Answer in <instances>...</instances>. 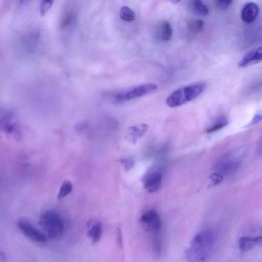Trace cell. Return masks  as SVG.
<instances>
[{
  "label": "cell",
  "instance_id": "9c48e42d",
  "mask_svg": "<svg viewBox=\"0 0 262 262\" xmlns=\"http://www.w3.org/2000/svg\"><path fill=\"white\" fill-rule=\"evenodd\" d=\"M259 13V6L254 3H249L245 5L241 12V18L246 24L255 22Z\"/></svg>",
  "mask_w": 262,
  "mask_h": 262
},
{
  "label": "cell",
  "instance_id": "8992f818",
  "mask_svg": "<svg viewBox=\"0 0 262 262\" xmlns=\"http://www.w3.org/2000/svg\"><path fill=\"white\" fill-rule=\"evenodd\" d=\"M142 227L153 233H159L161 227V221L159 214L155 210L149 211L141 218Z\"/></svg>",
  "mask_w": 262,
  "mask_h": 262
},
{
  "label": "cell",
  "instance_id": "d4e9b609",
  "mask_svg": "<svg viewBox=\"0 0 262 262\" xmlns=\"http://www.w3.org/2000/svg\"><path fill=\"white\" fill-rule=\"evenodd\" d=\"M170 1L174 4H177L178 3L180 2L181 0H170Z\"/></svg>",
  "mask_w": 262,
  "mask_h": 262
},
{
  "label": "cell",
  "instance_id": "52a82bcc",
  "mask_svg": "<svg viewBox=\"0 0 262 262\" xmlns=\"http://www.w3.org/2000/svg\"><path fill=\"white\" fill-rule=\"evenodd\" d=\"M262 61V45L248 52L239 62V67L247 68Z\"/></svg>",
  "mask_w": 262,
  "mask_h": 262
},
{
  "label": "cell",
  "instance_id": "484cf974",
  "mask_svg": "<svg viewBox=\"0 0 262 262\" xmlns=\"http://www.w3.org/2000/svg\"><path fill=\"white\" fill-rule=\"evenodd\" d=\"M24 1V0H20V3H23Z\"/></svg>",
  "mask_w": 262,
  "mask_h": 262
},
{
  "label": "cell",
  "instance_id": "cb8c5ba5",
  "mask_svg": "<svg viewBox=\"0 0 262 262\" xmlns=\"http://www.w3.org/2000/svg\"><path fill=\"white\" fill-rule=\"evenodd\" d=\"M255 240L257 246H262V236L255 237Z\"/></svg>",
  "mask_w": 262,
  "mask_h": 262
},
{
  "label": "cell",
  "instance_id": "30bf717a",
  "mask_svg": "<svg viewBox=\"0 0 262 262\" xmlns=\"http://www.w3.org/2000/svg\"><path fill=\"white\" fill-rule=\"evenodd\" d=\"M162 177L159 172L151 174L145 181V188L149 193H154L159 190L161 185Z\"/></svg>",
  "mask_w": 262,
  "mask_h": 262
},
{
  "label": "cell",
  "instance_id": "603a6c76",
  "mask_svg": "<svg viewBox=\"0 0 262 262\" xmlns=\"http://www.w3.org/2000/svg\"><path fill=\"white\" fill-rule=\"evenodd\" d=\"M117 239L119 245L120 246L122 245L121 233L120 229L117 230Z\"/></svg>",
  "mask_w": 262,
  "mask_h": 262
},
{
  "label": "cell",
  "instance_id": "4fadbf2b",
  "mask_svg": "<svg viewBox=\"0 0 262 262\" xmlns=\"http://www.w3.org/2000/svg\"><path fill=\"white\" fill-rule=\"evenodd\" d=\"M255 238L244 236L239 240V247L241 251L246 252L256 246Z\"/></svg>",
  "mask_w": 262,
  "mask_h": 262
},
{
  "label": "cell",
  "instance_id": "6da1fadb",
  "mask_svg": "<svg viewBox=\"0 0 262 262\" xmlns=\"http://www.w3.org/2000/svg\"><path fill=\"white\" fill-rule=\"evenodd\" d=\"M213 233L205 230L199 233L192 240L186 252L187 258L191 261H202L206 259L214 245Z\"/></svg>",
  "mask_w": 262,
  "mask_h": 262
},
{
  "label": "cell",
  "instance_id": "3957f363",
  "mask_svg": "<svg viewBox=\"0 0 262 262\" xmlns=\"http://www.w3.org/2000/svg\"><path fill=\"white\" fill-rule=\"evenodd\" d=\"M39 224L44 230L47 238L52 240L59 239L64 232L63 220L53 211H47L41 214Z\"/></svg>",
  "mask_w": 262,
  "mask_h": 262
},
{
  "label": "cell",
  "instance_id": "2e32d148",
  "mask_svg": "<svg viewBox=\"0 0 262 262\" xmlns=\"http://www.w3.org/2000/svg\"><path fill=\"white\" fill-rule=\"evenodd\" d=\"M172 28L169 22H164L161 28L160 36L163 41H169L172 36Z\"/></svg>",
  "mask_w": 262,
  "mask_h": 262
},
{
  "label": "cell",
  "instance_id": "ba28073f",
  "mask_svg": "<svg viewBox=\"0 0 262 262\" xmlns=\"http://www.w3.org/2000/svg\"><path fill=\"white\" fill-rule=\"evenodd\" d=\"M87 235L93 244H96L101 239L103 232L101 223L97 220H92L88 223Z\"/></svg>",
  "mask_w": 262,
  "mask_h": 262
},
{
  "label": "cell",
  "instance_id": "8fae6325",
  "mask_svg": "<svg viewBox=\"0 0 262 262\" xmlns=\"http://www.w3.org/2000/svg\"><path fill=\"white\" fill-rule=\"evenodd\" d=\"M148 129V125L146 124H141L131 127L128 129L127 138L130 141L135 143L142 137Z\"/></svg>",
  "mask_w": 262,
  "mask_h": 262
},
{
  "label": "cell",
  "instance_id": "5b68a950",
  "mask_svg": "<svg viewBox=\"0 0 262 262\" xmlns=\"http://www.w3.org/2000/svg\"><path fill=\"white\" fill-rule=\"evenodd\" d=\"M17 226L26 237L34 242L39 243L47 242L46 235L40 231L26 220H20L17 223Z\"/></svg>",
  "mask_w": 262,
  "mask_h": 262
},
{
  "label": "cell",
  "instance_id": "7a4b0ae2",
  "mask_svg": "<svg viewBox=\"0 0 262 262\" xmlns=\"http://www.w3.org/2000/svg\"><path fill=\"white\" fill-rule=\"evenodd\" d=\"M206 88V83L200 82L178 89L167 98L166 103L170 108L181 106L198 97Z\"/></svg>",
  "mask_w": 262,
  "mask_h": 262
},
{
  "label": "cell",
  "instance_id": "7c38bea8",
  "mask_svg": "<svg viewBox=\"0 0 262 262\" xmlns=\"http://www.w3.org/2000/svg\"><path fill=\"white\" fill-rule=\"evenodd\" d=\"M190 5L192 11L197 15L206 16L209 14L207 6L202 0H192Z\"/></svg>",
  "mask_w": 262,
  "mask_h": 262
},
{
  "label": "cell",
  "instance_id": "d6986e66",
  "mask_svg": "<svg viewBox=\"0 0 262 262\" xmlns=\"http://www.w3.org/2000/svg\"><path fill=\"white\" fill-rule=\"evenodd\" d=\"M216 7L222 10H225L232 5L233 0H214Z\"/></svg>",
  "mask_w": 262,
  "mask_h": 262
},
{
  "label": "cell",
  "instance_id": "7402d4cb",
  "mask_svg": "<svg viewBox=\"0 0 262 262\" xmlns=\"http://www.w3.org/2000/svg\"><path fill=\"white\" fill-rule=\"evenodd\" d=\"M120 161L127 170L131 169L134 164L133 161L130 159H122L120 160Z\"/></svg>",
  "mask_w": 262,
  "mask_h": 262
},
{
  "label": "cell",
  "instance_id": "9a60e30c",
  "mask_svg": "<svg viewBox=\"0 0 262 262\" xmlns=\"http://www.w3.org/2000/svg\"><path fill=\"white\" fill-rule=\"evenodd\" d=\"M204 26V23L201 19H194L188 23L187 28L191 33H197L201 31Z\"/></svg>",
  "mask_w": 262,
  "mask_h": 262
},
{
  "label": "cell",
  "instance_id": "ac0fdd59",
  "mask_svg": "<svg viewBox=\"0 0 262 262\" xmlns=\"http://www.w3.org/2000/svg\"><path fill=\"white\" fill-rule=\"evenodd\" d=\"M72 189L73 186L72 183L68 181H65L60 186L58 195V199L60 200L64 199L71 193Z\"/></svg>",
  "mask_w": 262,
  "mask_h": 262
},
{
  "label": "cell",
  "instance_id": "e0dca14e",
  "mask_svg": "<svg viewBox=\"0 0 262 262\" xmlns=\"http://www.w3.org/2000/svg\"><path fill=\"white\" fill-rule=\"evenodd\" d=\"M120 17L124 21L130 22L135 19V14L130 7L124 6L121 9Z\"/></svg>",
  "mask_w": 262,
  "mask_h": 262
},
{
  "label": "cell",
  "instance_id": "44dd1931",
  "mask_svg": "<svg viewBox=\"0 0 262 262\" xmlns=\"http://www.w3.org/2000/svg\"><path fill=\"white\" fill-rule=\"evenodd\" d=\"M261 121H262V111L259 112L255 115L253 120H251L248 124V126H251V125L256 124Z\"/></svg>",
  "mask_w": 262,
  "mask_h": 262
},
{
  "label": "cell",
  "instance_id": "ffe728a7",
  "mask_svg": "<svg viewBox=\"0 0 262 262\" xmlns=\"http://www.w3.org/2000/svg\"><path fill=\"white\" fill-rule=\"evenodd\" d=\"M54 0H43L40 7V12L42 16H44L48 13L53 4Z\"/></svg>",
  "mask_w": 262,
  "mask_h": 262
},
{
  "label": "cell",
  "instance_id": "277c9868",
  "mask_svg": "<svg viewBox=\"0 0 262 262\" xmlns=\"http://www.w3.org/2000/svg\"><path fill=\"white\" fill-rule=\"evenodd\" d=\"M157 89V86L154 83H147L134 87L119 92L115 96L114 101L117 103H121L145 96Z\"/></svg>",
  "mask_w": 262,
  "mask_h": 262
},
{
  "label": "cell",
  "instance_id": "5bb4252c",
  "mask_svg": "<svg viewBox=\"0 0 262 262\" xmlns=\"http://www.w3.org/2000/svg\"><path fill=\"white\" fill-rule=\"evenodd\" d=\"M228 124V121L225 117L218 118L210 127L206 129V132L212 133L224 128Z\"/></svg>",
  "mask_w": 262,
  "mask_h": 262
}]
</instances>
